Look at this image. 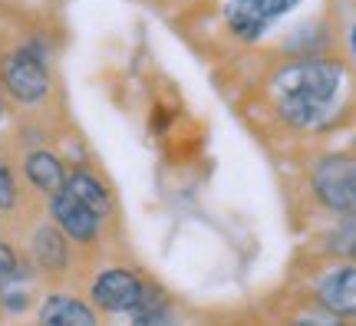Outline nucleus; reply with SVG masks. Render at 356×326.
I'll use <instances>...</instances> for the list:
<instances>
[{"label": "nucleus", "instance_id": "nucleus-1", "mask_svg": "<svg viewBox=\"0 0 356 326\" xmlns=\"http://www.w3.org/2000/svg\"><path fill=\"white\" fill-rule=\"evenodd\" d=\"M340 83H343V66L330 63V60H300V63L287 66V70H280L274 76L277 96L314 102H330L337 96Z\"/></svg>", "mask_w": 356, "mask_h": 326}, {"label": "nucleus", "instance_id": "nucleus-10", "mask_svg": "<svg viewBox=\"0 0 356 326\" xmlns=\"http://www.w3.org/2000/svg\"><path fill=\"white\" fill-rule=\"evenodd\" d=\"M280 115L297 129H314L327 119L330 102H314V99H291V96H280Z\"/></svg>", "mask_w": 356, "mask_h": 326}, {"label": "nucleus", "instance_id": "nucleus-9", "mask_svg": "<svg viewBox=\"0 0 356 326\" xmlns=\"http://www.w3.org/2000/svg\"><path fill=\"white\" fill-rule=\"evenodd\" d=\"M26 178H30L40 191H50V195L66 188L63 165L56 162L50 152H30V155H26Z\"/></svg>", "mask_w": 356, "mask_h": 326}, {"label": "nucleus", "instance_id": "nucleus-13", "mask_svg": "<svg viewBox=\"0 0 356 326\" xmlns=\"http://www.w3.org/2000/svg\"><path fill=\"white\" fill-rule=\"evenodd\" d=\"M132 313H136V323L132 326H181L178 316L165 307V300L155 290H145V287H142V300Z\"/></svg>", "mask_w": 356, "mask_h": 326}, {"label": "nucleus", "instance_id": "nucleus-16", "mask_svg": "<svg viewBox=\"0 0 356 326\" xmlns=\"http://www.w3.org/2000/svg\"><path fill=\"white\" fill-rule=\"evenodd\" d=\"M293 3H297V0H257V7H261V13H264L267 20H270V17H280L284 10H291Z\"/></svg>", "mask_w": 356, "mask_h": 326}, {"label": "nucleus", "instance_id": "nucleus-20", "mask_svg": "<svg viewBox=\"0 0 356 326\" xmlns=\"http://www.w3.org/2000/svg\"><path fill=\"white\" fill-rule=\"evenodd\" d=\"M0 119H3V102H0Z\"/></svg>", "mask_w": 356, "mask_h": 326}, {"label": "nucleus", "instance_id": "nucleus-11", "mask_svg": "<svg viewBox=\"0 0 356 326\" xmlns=\"http://www.w3.org/2000/svg\"><path fill=\"white\" fill-rule=\"evenodd\" d=\"M228 24H231V30H234L238 37L257 40L261 37V30H264V24H267V17L261 13L257 0H231Z\"/></svg>", "mask_w": 356, "mask_h": 326}, {"label": "nucleus", "instance_id": "nucleus-19", "mask_svg": "<svg viewBox=\"0 0 356 326\" xmlns=\"http://www.w3.org/2000/svg\"><path fill=\"white\" fill-rule=\"evenodd\" d=\"M7 307H10V310H24L26 297H24V293H7Z\"/></svg>", "mask_w": 356, "mask_h": 326}, {"label": "nucleus", "instance_id": "nucleus-7", "mask_svg": "<svg viewBox=\"0 0 356 326\" xmlns=\"http://www.w3.org/2000/svg\"><path fill=\"white\" fill-rule=\"evenodd\" d=\"M43 326H96V313L73 297H50L40 310Z\"/></svg>", "mask_w": 356, "mask_h": 326}, {"label": "nucleus", "instance_id": "nucleus-4", "mask_svg": "<svg viewBox=\"0 0 356 326\" xmlns=\"http://www.w3.org/2000/svg\"><path fill=\"white\" fill-rule=\"evenodd\" d=\"M53 218L63 234H70L73 241H92L99 234V214H92L79 198H73L70 191H56L50 204Z\"/></svg>", "mask_w": 356, "mask_h": 326}, {"label": "nucleus", "instance_id": "nucleus-12", "mask_svg": "<svg viewBox=\"0 0 356 326\" xmlns=\"http://www.w3.org/2000/svg\"><path fill=\"white\" fill-rule=\"evenodd\" d=\"M33 254H37L40 267L47 270H63L66 267V241L56 227H40L33 238Z\"/></svg>", "mask_w": 356, "mask_h": 326}, {"label": "nucleus", "instance_id": "nucleus-21", "mask_svg": "<svg viewBox=\"0 0 356 326\" xmlns=\"http://www.w3.org/2000/svg\"><path fill=\"white\" fill-rule=\"evenodd\" d=\"M353 50H356V30H353Z\"/></svg>", "mask_w": 356, "mask_h": 326}, {"label": "nucleus", "instance_id": "nucleus-3", "mask_svg": "<svg viewBox=\"0 0 356 326\" xmlns=\"http://www.w3.org/2000/svg\"><path fill=\"white\" fill-rule=\"evenodd\" d=\"M3 86L10 89L13 99L26 102V106L40 102L50 92V76H47L43 56L33 47H24V50L10 53L7 63H3Z\"/></svg>", "mask_w": 356, "mask_h": 326}, {"label": "nucleus", "instance_id": "nucleus-8", "mask_svg": "<svg viewBox=\"0 0 356 326\" xmlns=\"http://www.w3.org/2000/svg\"><path fill=\"white\" fill-rule=\"evenodd\" d=\"M66 191L79 198L86 204L92 214H109L113 211V198H109V191L102 188V181L96 175H89V172H73V175L66 178Z\"/></svg>", "mask_w": 356, "mask_h": 326}, {"label": "nucleus", "instance_id": "nucleus-18", "mask_svg": "<svg viewBox=\"0 0 356 326\" xmlns=\"http://www.w3.org/2000/svg\"><path fill=\"white\" fill-rule=\"evenodd\" d=\"M291 326H346L340 316H304V320H297Z\"/></svg>", "mask_w": 356, "mask_h": 326}, {"label": "nucleus", "instance_id": "nucleus-17", "mask_svg": "<svg viewBox=\"0 0 356 326\" xmlns=\"http://www.w3.org/2000/svg\"><path fill=\"white\" fill-rule=\"evenodd\" d=\"M13 274H17V257H13L10 247H3V244H0V284H3V280H10Z\"/></svg>", "mask_w": 356, "mask_h": 326}, {"label": "nucleus", "instance_id": "nucleus-2", "mask_svg": "<svg viewBox=\"0 0 356 326\" xmlns=\"http://www.w3.org/2000/svg\"><path fill=\"white\" fill-rule=\"evenodd\" d=\"M314 188L320 201L337 214H356V158L330 155L314 172Z\"/></svg>", "mask_w": 356, "mask_h": 326}, {"label": "nucleus", "instance_id": "nucleus-6", "mask_svg": "<svg viewBox=\"0 0 356 326\" xmlns=\"http://www.w3.org/2000/svg\"><path fill=\"white\" fill-rule=\"evenodd\" d=\"M317 297L327 313L340 316V320L356 316V267H343V270H333L330 277H323Z\"/></svg>", "mask_w": 356, "mask_h": 326}, {"label": "nucleus", "instance_id": "nucleus-14", "mask_svg": "<svg viewBox=\"0 0 356 326\" xmlns=\"http://www.w3.org/2000/svg\"><path fill=\"white\" fill-rule=\"evenodd\" d=\"M330 251L343 261H356V218L330 231Z\"/></svg>", "mask_w": 356, "mask_h": 326}, {"label": "nucleus", "instance_id": "nucleus-15", "mask_svg": "<svg viewBox=\"0 0 356 326\" xmlns=\"http://www.w3.org/2000/svg\"><path fill=\"white\" fill-rule=\"evenodd\" d=\"M13 201H17V188H13V175H10V168L0 162V208L3 211H10L13 208Z\"/></svg>", "mask_w": 356, "mask_h": 326}, {"label": "nucleus", "instance_id": "nucleus-5", "mask_svg": "<svg viewBox=\"0 0 356 326\" xmlns=\"http://www.w3.org/2000/svg\"><path fill=\"white\" fill-rule=\"evenodd\" d=\"M92 297L99 307L106 310H119V313H129L136 310L142 300V284L129 270H106V274L92 284Z\"/></svg>", "mask_w": 356, "mask_h": 326}]
</instances>
